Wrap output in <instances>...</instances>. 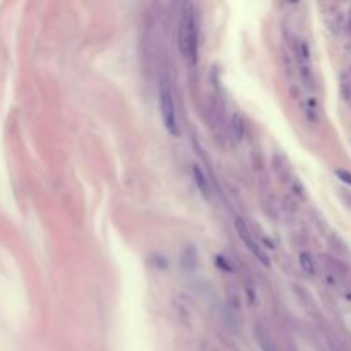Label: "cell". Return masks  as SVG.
Segmentation results:
<instances>
[{
	"label": "cell",
	"instance_id": "cell-8",
	"mask_svg": "<svg viewBox=\"0 0 351 351\" xmlns=\"http://www.w3.org/2000/svg\"><path fill=\"white\" fill-rule=\"evenodd\" d=\"M331 245H332V248H336V250H338V252L346 253V247H344V243L341 242V240H339L338 237H332V238H331Z\"/></svg>",
	"mask_w": 351,
	"mask_h": 351
},
{
	"label": "cell",
	"instance_id": "cell-4",
	"mask_svg": "<svg viewBox=\"0 0 351 351\" xmlns=\"http://www.w3.org/2000/svg\"><path fill=\"white\" fill-rule=\"evenodd\" d=\"M256 339L262 351H279L274 338L271 336V332L267 331V327L264 324H261V322L256 324Z\"/></svg>",
	"mask_w": 351,
	"mask_h": 351
},
{
	"label": "cell",
	"instance_id": "cell-9",
	"mask_svg": "<svg viewBox=\"0 0 351 351\" xmlns=\"http://www.w3.org/2000/svg\"><path fill=\"white\" fill-rule=\"evenodd\" d=\"M338 177L343 180V182L349 183V185H351V173L344 172V170H338Z\"/></svg>",
	"mask_w": 351,
	"mask_h": 351
},
{
	"label": "cell",
	"instance_id": "cell-3",
	"mask_svg": "<svg viewBox=\"0 0 351 351\" xmlns=\"http://www.w3.org/2000/svg\"><path fill=\"white\" fill-rule=\"evenodd\" d=\"M235 230H237L240 240L245 243V247L253 253V257L259 259V261H261L264 266H269V257H267V253L262 250V247L257 243V240L253 238V233H252L250 226L245 223V219H242V218L235 219Z\"/></svg>",
	"mask_w": 351,
	"mask_h": 351
},
{
	"label": "cell",
	"instance_id": "cell-1",
	"mask_svg": "<svg viewBox=\"0 0 351 351\" xmlns=\"http://www.w3.org/2000/svg\"><path fill=\"white\" fill-rule=\"evenodd\" d=\"M199 29H197V17L192 6H185L178 26V50L182 57L194 62L197 58V47H199Z\"/></svg>",
	"mask_w": 351,
	"mask_h": 351
},
{
	"label": "cell",
	"instance_id": "cell-7",
	"mask_svg": "<svg viewBox=\"0 0 351 351\" xmlns=\"http://www.w3.org/2000/svg\"><path fill=\"white\" fill-rule=\"evenodd\" d=\"M298 261H300L302 269L307 272L308 276H315V264H313V259H312L310 253L302 252V253H300V257H298Z\"/></svg>",
	"mask_w": 351,
	"mask_h": 351
},
{
	"label": "cell",
	"instance_id": "cell-2",
	"mask_svg": "<svg viewBox=\"0 0 351 351\" xmlns=\"http://www.w3.org/2000/svg\"><path fill=\"white\" fill-rule=\"evenodd\" d=\"M159 113L163 118V125L170 136H180V120L177 105L173 100V91L168 86V82H161L159 86Z\"/></svg>",
	"mask_w": 351,
	"mask_h": 351
},
{
	"label": "cell",
	"instance_id": "cell-5",
	"mask_svg": "<svg viewBox=\"0 0 351 351\" xmlns=\"http://www.w3.org/2000/svg\"><path fill=\"white\" fill-rule=\"evenodd\" d=\"M322 259H324L322 262H324V266L327 267V271H329L331 276H334V278H346V276H348L349 269L344 262H341V261H338V259H334L331 256H324Z\"/></svg>",
	"mask_w": 351,
	"mask_h": 351
},
{
	"label": "cell",
	"instance_id": "cell-6",
	"mask_svg": "<svg viewBox=\"0 0 351 351\" xmlns=\"http://www.w3.org/2000/svg\"><path fill=\"white\" fill-rule=\"evenodd\" d=\"M194 177H196V182L197 185H199L201 192L204 194L206 197L211 196V185H209V180H207V177L204 173H202V170L199 168V166H194Z\"/></svg>",
	"mask_w": 351,
	"mask_h": 351
},
{
	"label": "cell",
	"instance_id": "cell-10",
	"mask_svg": "<svg viewBox=\"0 0 351 351\" xmlns=\"http://www.w3.org/2000/svg\"><path fill=\"white\" fill-rule=\"evenodd\" d=\"M346 29H348L349 33H351V12H349V16H348V21H346Z\"/></svg>",
	"mask_w": 351,
	"mask_h": 351
}]
</instances>
